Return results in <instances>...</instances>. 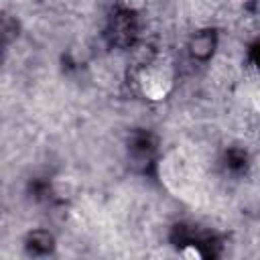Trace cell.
Listing matches in <instances>:
<instances>
[{"instance_id":"6da1fadb","label":"cell","mask_w":260,"mask_h":260,"mask_svg":"<svg viewBox=\"0 0 260 260\" xmlns=\"http://www.w3.org/2000/svg\"><path fill=\"white\" fill-rule=\"evenodd\" d=\"M138 85L148 100H165L173 87V69L162 61L150 63L140 71Z\"/></svg>"},{"instance_id":"7a4b0ae2","label":"cell","mask_w":260,"mask_h":260,"mask_svg":"<svg viewBox=\"0 0 260 260\" xmlns=\"http://www.w3.org/2000/svg\"><path fill=\"white\" fill-rule=\"evenodd\" d=\"M181 256H183V258H187V260H201V252H199V250H195L193 246H185V248H183V252H181Z\"/></svg>"},{"instance_id":"3957f363","label":"cell","mask_w":260,"mask_h":260,"mask_svg":"<svg viewBox=\"0 0 260 260\" xmlns=\"http://www.w3.org/2000/svg\"><path fill=\"white\" fill-rule=\"evenodd\" d=\"M252 104H254L256 112L260 114V89H256V91H254V95H252Z\"/></svg>"}]
</instances>
